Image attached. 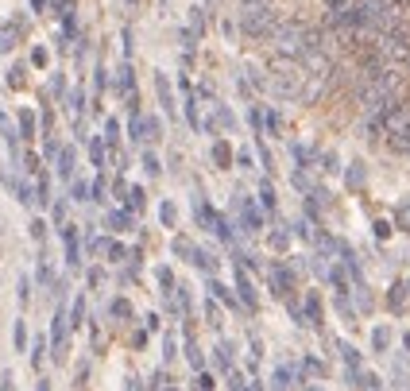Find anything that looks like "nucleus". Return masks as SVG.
<instances>
[{"mask_svg": "<svg viewBox=\"0 0 410 391\" xmlns=\"http://www.w3.org/2000/svg\"><path fill=\"white\" fill-rule=\"evenodd\" d=\"M0 391H16V388H12V376H4V383H0Z\"/></svg>", "mask_w": 410, "mask_h": 391, "instance_id": "nucleus-15", "label": "nucleus"}, {"mask_svg": "<svg viewBox=\"0 0 410 391\" xmlns=\"http://www.w3.org/2000/svg\"><path fill=\"white\" fill-rule=\"evenodd\" d=\"M27 345V329H23V322H16V348Z\"/></svg>", "mask_w": 410, "mask_h": 391, "instance_id": "nucleus-9", "label": "nucleus"}, {"mask_svg": "<svg viewBox=\"0 0 410 391\" xmlns=\"http://www.w3.org/2000/svg\"><path fill=\"white\" fill-rule=\"evenodd\" d=\"M108 225H112V228H128V217H124V213H108Z\"/></svg>", "mask_w": 410, "mask_h": 391, "instance_id": "nucleus-8", "label": "nucleus"}, {"mask_svg": "<svg viewBox=\"0 0 410 391\" xmlns=\"http://www.w3.org/2000/svg\"><path fill=\"white\" fill-rule=\"evenodd\" d=\"M27 298H32V283H27V279H20V303L27 306Z\"/></svg>", "mask_w": 410, "mask_h": 391, "instance_id": "nucleus-11", "label": "nucleus"}, {"mask_svg": "<svg viewBox=\"0 0 410 391\" xmlns=\"http://www.w3.org/2000/svg\"><path fill=\"white\" fill-rule=\"evenodd\" d=\"M117 89L132 93V66H120V78H117Z\"/></svg>", "mask_w": 410, "mask_h": 391, "instance_id": "nucleus-6", "label": "nucleus"}, {"mask_svg": "<svg viewBox=\"0 0 410 391\" xmlns=\"http://www.w3.org/2000/svg\"><path fill=\"white\" fill-rule=\"evenodd\" d=\"M32 364H35V368H39V364H43V341H35V353H32Z\"/></svg>", "mask_w": 410, "mask_h": 391, "instance_id": "nucleus-13", "label": "nucleus"}, {"mask_svg": "<svg viewBox=\"0 0 410 391\" xmlns=\"http://www.w3.org/2000/svg\"><path fill=\"white\" fill-rule=\"evenodd\" d=\"M352 4H357V0H325V12H329V20H337V16H345Z\"/></svg>", "mask_w": 410, "mask_h": 391, "instance_id": "nucleus-4", "label": "nucleus"}, {"mask_svg": "<svg viewBox=\"0 0 410 391\" xmlns=\"http://www.w3.org/2000/svg\"><path fill=\"white\" fill-rule=\"evenodd\" d=\"M66 357V314L58 310L54 314V360H62Z\"/></svg>", "mask_w": 410, "mask_h": 391, "instance_id": "nucleus-2", "label": "nucleus"}, {"mask_svg": "<svg viewBox=\"0 0 410 391\" xmlns=\"http://www.w3.org/2000/svg\"><path fill=\"white\" fill-rule=\"evenodd\" d=\"M162 221H167V225L174 221V206H171V202H162Z\"/></svg>", "mask_w": 410, "mask_h": 391, "instance_id": "nucleus-14", "label": "nucleus"}, {"mask_svg": "<svg viewBox=\"0 0 410 391\" xmlns=\"http://www.w3.org/2000/svg\"><path fill=\"white\" fill-rule=\"evenodd\" d=\"M143 167H147V174H159V159L155 155H143Z\"/></svg>", "mask_w": 410, "mask_h": 391, "instance_id": "nucleus-10", "label": "nucleus"}, {"mask_svg": "<svg viewBox=\"0 0 410 391\" xmlns=\"http://www.w3.org/2000/svg\"><path fill=\"white\" fill-rule=\"evenodd\" d=\"M86 194H89V186L86 182H74V202H86Z\"/></svg>", "mask_w": 410, "mask_h": 391, "instance_id": "nucleus-12", "label": "nucleus"}, {"mask_svg": "<svg viewBox=\"0 0 410 391\" xmlns=\"http://www.w3.org/2000/svg\"><path fill=\"white\" fill-rule=\"evenodd\" d=\"M391 152H410V120H407V124H402V128H395V132H391Z\"/></svg>", "mask_w": 410, "mask_h": 391, "instance_id": "nucleus-3", "label": "nucleus"}, {"mask_svg": "<svg viewBox=\"0 0 410 391\" xmlns=\"http://www.w3.org/2000/svg\"><path fill=\"white\" fill-rule=\"evenodd\" d=\"M279 23L282 20L275 0H240V32L248 39H271Z\"/></svg>", "mask_w": 410, "mask_h": 391, "instance_id": "nucleus-1", "label": "nucleus"}, {"mask_svg": "<svg viewBox=\"0 0 410 391\" xmlns=\"http://www.w3.org/2000/svg\"><path fill=\"white\" fill-rule=\"evenodd\" d=\"M35 391H51V383H47V380H39V388H35Z\"/></svg>", "mask_w": 410, "mask_h": 391, "instance_id": "nucleus-16", "label": "nucleus"}, {"mask_svg": "<svg viewBox=\"0 0 410 391\" xmlns=\"http://www.w3.org/2000/svg\"><path fill=\"white\" fill-rule=\"evenodd\" d=\"M58 174H62V178H70V174H74V152H70V147L58 155Z\"/></svg>", "mask_w": 410, "mask_h": 391, "instance_id": "nucleus-5", "label": "nucleus"}, {"mask_svg": "<svg viewBox=\"0 0 410 391\" xmlns=\"http://www.w3.org/2000/svg\"><path fill=\"white\" fill-rule=\"evenodd\" d=\"M20 128H23V136L32 140V132H35V117H32V112H20Z\"/></svg>", "mask_w": 410, "mask_h": 391, "instance_id": "nucleus-7", "label": "nucleus"}]
</instances>
